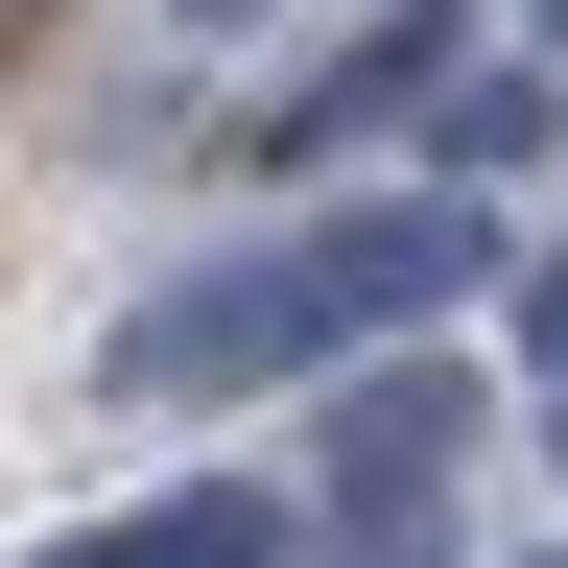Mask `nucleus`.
Instances as JSON below:
<instances>
[{
    "label": "nucleus",
    "mask_w": 568,
    "mask_h": 568,
    "mask_svg": "<svg viewBox=\"0 0 568 568\" xmlns=\"http://www.w3.org/2000/svg\"><path fill=\"white\" fill-rule=\"evenodd\" d=\"M284 284H308V355H379V332H450L474 284H497V213L474 190H355V213H308V237H284Z\"/></svg>",
    "instance_id": "obj_1"
},
{
    "label": "nucleus",
    "mask_w": 568,
    "mask_h": 568,
    "mask_svg": "<svg viewBox=\"0 0 568 568\" xmlns=\"http://www.w3.org/2000/svg\"><path fill=\"white\" fill-rule=\"evenodd\" d=\"M261 379H332L284 261H213V284H166V308H119V403H261Z\"/></svg>",
    "instance_id": "obj_2"
},
{
    "label": "nucleus",
    "mask_w": 568,
    "mask_h": 568,
    "mask_svg": "<svg viewBox=\"0 0 568 568\" xmlns=\"http://www.w3.org/2000/svg\"><path fill=\"white\" fill-rule=\"evenodd\" d=\"M450 450H474V355L403 332V355L332 379V474H308V497H332V521H403V497H450Z\"/></svg>",
    "instance_id": "obj_3"
},
{
    "label": "nucleus",
    "mask_w": 568,
    "mask_h": 568,
    "mask_svg": "<svg viewBox=\"0 0 568 568\" xmlns=\"http://www.w3.org/2000/svg\"><path fill=\"white\" fill-rule=\"evenodd\" d=\"M450 71H474V24H450V0H403V24H355L308 95H237V142H261V166H332V142H379L403 95H450Z\"/></svg>",
    "instance_id": "obj_4"
},
{
    "label": "nucleus",
    "mask_w": 568,
    "mask_h": 568,
    "mask_svg": "<svg viewBox=\"0 0 568 568\" xmlns=\"http://www.w3.org/2000/svg\"><path fill=\"white\" fill-rule=\"evenodd\" d=\"M308 521H284L261 474H213V497H142V521H95V545H24V568H284Z\"/></svg>",
    "instance_id": "obj_5"
},
{
    "label": "nucleus",
    "mask_w": 568,
    "mask_h": 568,
    "mask_svg": "<svg viewBox=\"0 0 568 568\" xmlns=\"http://www.w3.org/2000/svg\"><path fill=\"white\" fill-rule=\"evenodd\" d=\"M545 119H568L545 71H450V95H426V190H474V213H497V166H545Z\"/></svg>",
    "instance_id": "obj_6"
},
{
    "label": "nucleus",
    "mask_w": 568,
    "mask_h": 568,
    "mask_svg": "<svg viewBox=\"0 0 568 568\" xmlns=\"http://www.w3.org/2000/svg\"><path fill=\"white\" fill-rule=\"evenodd\" d=\"M332 568H450V497H403V521H332Z\"/></svg>",
    "instance_id": "obj_7"
},
{
    "label": "nucleus",
    "mask_w": 568,
    "mask_h": 568,
    "mask_svg": "<svg viewBox=\"0 0 568 568\" xmlns=\"http://www.w3.org/2000/svg\"><path fill=\"white\" fill-rule=\"evenodd\" d=\"M521 355H545V403H568V261H545V284H521Z\"/></svg>",
    "instance_id": "obj_8"
},
{
    "label": "nucleus",
    "mask_w": 568,
    "mask_h": 568,
    "mask_svg": "<svg viewBox=\"0 0 568 568\" xmlns=\"http://www.w3.org/2000/svg\"><path fill=\"white\" fill-rule=\"evenodd\" d=\"M190 24H284V0H190Z\"/></svg>",
    "instance_id": "obj_9"
},
{
    "label": "nucleus",
    "mask_w": 568,
    "mask_h": 568,
    "mask_svg": "<svg viewBox=\"0 0 568 568\" xmlns=\"http://www.w3.org/2000/svg\"><path fill=\"white\" fill-rule=\"evenodd\" d=\"M545 48H568V0H545Z\"/></svg>",
    "instance_id": "obj_10"
},
{
    "label": "nucleus",
    "mask_w": 568,
    "mask_h": 568,
    "mask_svg": "<svg viewBox=\"0 0 568 568\" xmlns=\"http://www.w3.org/2000/svg\"><path fill=\"white\" fill-rule=\"evenodd\" d=\"M545 450H568V403H545Z\"/></svg>",
    "instance_id": "obj_11"
},
{
    "label": "nucleus",
    "mask_w": 568,
    "mask_h": 568,
    "mask_svg": "<svg viewBox=\"0 0 568 568\" xmlns=\"http://www.w3.org/2000/svg\"><path fill=\"white\" fill-rule=\"evenodd\" d=\"M521 568H568V545H521Z\"/></svg>",
    "instance_id": "obj_12"
}]
</instances>
